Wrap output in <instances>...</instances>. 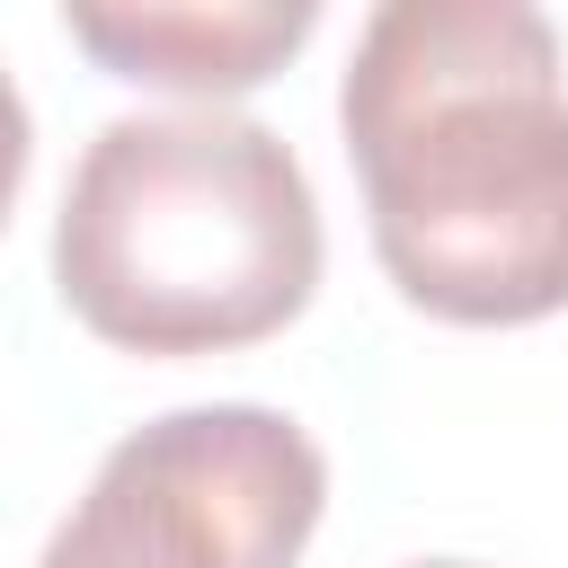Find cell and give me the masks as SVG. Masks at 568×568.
I'll return each mask as SVG.
<instances>
[{
  "label": "cell",
  "instance_id": "cell-1",
  "mask_svg": "<svg viewBox=\"0 0 568 568\" xmlns=\"http://www.w3.org/2000/svg\"><path fill=\"white\" fill-rule=\"evenodd\" d=\"M382 275L453 328L568 311V71L524 0H382L337 80Z\"/></svg>",
  "mask_w": 568,
  "mask_h": 568
},
{
  "label": "cell",
  "instance_id": "cell-2",
  "mask_svg": "<svg viewBox=\"0 0 568 568\" xmlns=\"http://www.w3.org/2000/svg\"><path fill=\"white\" fill-rule=\"evenodd\" d=\"M320 257V195L293 142L222 106L98 124L53 213V284L124 355L257 346L302 320Z\"/></svg>",
  "mask_w": 568,
  "mask_h": 568
},
{
  "label": "cell",
  "instance_id": "cell-3",
  "mask_svg": "<svg viewBox=\"0 0 568 568\" xmlns=\"http://www.w3.org/2000/svg\"><path fill=\"white\" fill-rule=\"evenodd\" d=\"M328 515L320 444L257 399L133 426L36 568H293Z\"/></svg>",
  "mask_w": 568,
  "mask_h": 568
},
{
  "label": "cell",
  "instance_id": "cell-4",
  "mask_svg": "<svg viewBox=\"0 0 568 568\" xmlns=\"http://www.w3.org/2000/svg\"><path fill=\"white\" fill-rule=\"evenodd\" d=\"M311 27H320L311 0H124V9L80 0V9H62V36L106 80L178 89L195 106L275 80L311 44Z\"/></svg>",
  "mask_w": 568,
  "mask_h": 568
},
{
  "label": "cell",
  "instance_id": "cell-5",
  "mask_svg": "<svg viewBox=\"0 0 568 568\" xmlns=\"http://www.w3.org/2000/svg\"><path fill=\"white\" fill-rule=\"evenodd\" d=\"M417 568H479V559H417Z\"/></svg>",
  "mask_w": 568,
  "mask_h": 568
}]
</instances>
